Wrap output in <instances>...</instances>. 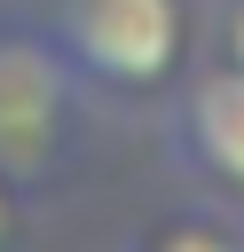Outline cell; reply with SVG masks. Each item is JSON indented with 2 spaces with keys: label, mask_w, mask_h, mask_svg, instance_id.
<instances>
[{
  "label": "cell",
  "mask_w": 244,
  "mask_h": 252,
  "mask_svg": "<svg viewBox=\"0 0 244 252\" xmlns=\"http://www.w3.org/2000/svg\"><path fill=\"white\" fill-rule=\"evenodd\" d=\"M39 32L71 63V79L110 102H150L181 79L189 55V0H47Z\"/></svg>",
  "instance_id": "1"
},
{
  "label": "cell",
  "mask_w": 244,
  "mask_h": 252,
  "mask_svg": "<svg viewBox=\"0 0 244 252\" xmlns=\"http://www.w3.org/2000/svg\"><path fill=\"white\" fill-rule=\"evenodd\" d=\"M94 110L102 102L71 79V63L55 55V39L39 24L0 16V181H16V189L55 181L79 158Z\"/></svg>",
  "instance_id": "2"
},
{
  "label": "cell",
  "mask_w": 244,
  "mask_h": 252,
  "mask_svg": "<svg viewBox=\"0 0 244 252\" xmlns=\"http://www.w3.org/2000/svg\"><path fill=\"white\" fill-rule=\"evenodd\" d=\"M165 158L205 181L213 197H236L244 205V71L236 63H205L189 79H173V102H165Z\"/></svg>",
  "instance_id": "3"
},
{
  "label": "cell",
  "mask_w": 244,
  "mask_h": 252,
  "mask_svg": "<svg viewBox=\"0 0 244 252\" xmlns=\"http://www.w3.org/2000/svg\"><path fill=\"white\" fill-rule=\"evenodd\" d=\"M220 63H236V71H244V0H228V8H220Z\"/></svg>",
  "instance_id": "4"
},
{
  "label": "cell",
  "mask_w": 244,
  "mask_h": 252,
  "mask_svg": "<svg viewBox=\"0 0 244 252\" xmlns=\"http://www.w3.org/2000/svg\"><path fill=\"white\" fill-rule=\"evenodd\" d=\"M16 236V181H0V244Z\"/></svg>",
  "instance_id": "5"
}]
</instances>
